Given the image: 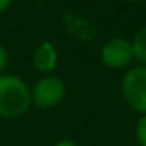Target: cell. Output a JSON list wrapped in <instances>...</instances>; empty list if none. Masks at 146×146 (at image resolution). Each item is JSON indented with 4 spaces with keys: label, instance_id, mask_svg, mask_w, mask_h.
I'll use <instances>...</instances> for the list:
<instances>
[{
    "label": "cell",
    "instance_id": "cell-11",
    "mask_svg": "<svg viewBox=\"0 0 146 146\" xmlns=\"http://www.w3.org/2000/svg\"><path fill=\"white\" fill-rule=\"evenodd\" d=\"M9 4H11V0H0V13L6 11L9 8Z\"/></svg>",
    "mask_w": 146,
    "mask_h": 146
},
{
    "label": "cell",
    "instance_id": "cell-5",
    "mask_svg": "<svg viewBox=\"0 0 146 146\" xmlns=\"http://www.w3.org/2000/svg\"><path fill=\"white\" fill-rule=\"evenodd\" d=\"M56 62H58V52L51 41H41L32 54L34 68L41 71L43 75H51V71L56 68Z\"/></svg>",
    "mask_w": 146,
    "mask_h": 146
},
{
    "label": "cell",
    "instance_id": "cell-4",
    "mask_svg": "<svg viewBox=\"0 0 146 146\" xmlns=\"http://www.w3.org/2000/svg\"><path fill=\"white\" fill-rule=\"evenodd\" d=\"M133 60L131 41L124 38H112L101 47V62L111 69H124Z\"/></svg>",
    "mask_w": 146,
    "mask_h": 146
},
{
    "label": "cell",
    "instance_id": "cell-7",
    "mask_svg": "<svg viewBox=\"0 0 146 146\" xmlns=\"http://www.w3.org/2000/svg\"><path fill=\"white\" fill-rule=\"evenodd\" d=\"M131 49H133L135 60H139L142 66H146V26H142L135 34V38L131 39Z\"/></svg>",
    "mask_w": 146,
    "mask_h": 146
},
{
    "label": "cell",
    "instance_id": "cell-10",
    "mask_svg": "<svg viewBox=\"0 0 146 146\" xmlns=\"http://www.w3.org/2000/svg\"><path fill=\"white\" fill-rule=\"evenodd\" d=\"M52 146H77V142L71 141V139H60V141H56Z\"/></svg>",
    "mask_w": 146,
    "mask_h": 146
},
{
    "label": "cell",
    "instance_id": "cell-6",
    "mask_svg": "<svg viewBox=\"0 0 146 146\" xmlns=\"http://www.w3.org/2000/svg\"><path fill=\"white\" fill-rule=\"evenodd\" d=\"M66 26L79 39H92L94 38V26L86 21L84 17H79V15H71L69 13V15H66Z\"/></svg>",
    "mask_w": 146,
    "mask_h": 146
},
{
    "label": "cell",
    "instance_id": "cell-9",
    "mask_svg": "<svg viewBox=\"0 0 146 146\" xmlns=\"http://www.w3.org/2000/svg\"><path fill=\"white\" fill-rule=\"evenodd\" d=\"M8 62H9L8 51H6V49L0 45V75H2V73H4V69L8 68Z\"/></svg>",
    "mask_w": 146,
    "mask_h": 146
},
{
    "label": "cell",
    "instance_id": "cell-2",
    "mask_svg": "<svg viewBox=\"0 0 146 146\" xmlns=\"http://www.w3.org/2000/svg\"><path fill=\"white\" fill-rule=\"evenodd\" d=\"M122 96L133 111L141 116L146 114V66L127 69L122 79Z\"/></svg>",
    "mask_w": 146,
    "mask_h": 146
},
{
    "label": "cell",
    "instance_id": "cell-8",
    "mask_svg": "<svg viewBox=\"0 0 146 146\" xmlns=\"http://www.w3.org/2000/svg\"><path fill=\"white\" fill-rule=\"evenodd\" d=\"M135 139L139 146H146V114H142L135 125Z\"/></svg>",
    "mask_w": 146,
    "mask_h": 146
},
{
    "label": "cell",
    "instance_id": "cell-12",
    "mask_svg": "<svg viewBox=\"0 0 146 146\" xmlns=\"http://www.w3.org/2000/svg\"><path fill=\"white\" fill-rule=\"evenodd\" d=\"M125 2H129V4H137V2H141V0H125Z\"/></svg>",
    "mask_w": 146,
    "mask_h": 146
},
{
    "label": "cell",
    "instance_id": "cell-1",
    "mask_svg": "<svg viewBox=\"0 0 146 146\" xmlns=\"http://www.w3.org/2000/svg\"><path fill=\"white\" fill-rule=\"evenodd\" d=\"M30 88L17 75H0V118L15 120L28 112Z\"/></svg>",
    "mask_w": 146,
    "mask_h": 146
},
{
    "label": "cell",
    "instance_id": "cell-3",
    "mask_svg": "<svg viewBox=\"0 0 146 146\" xmlns=\"http://www.w3.org/2000/svg\"><path fill=\"white\" fill-rule=\"evenodd\" d=\"M66 96V84L56 75H43L30 88V101L39 109H52L62 103Z\"/></svg>",
    "mask_w": 146,
    "mask_h": 146
}]
</instances>
